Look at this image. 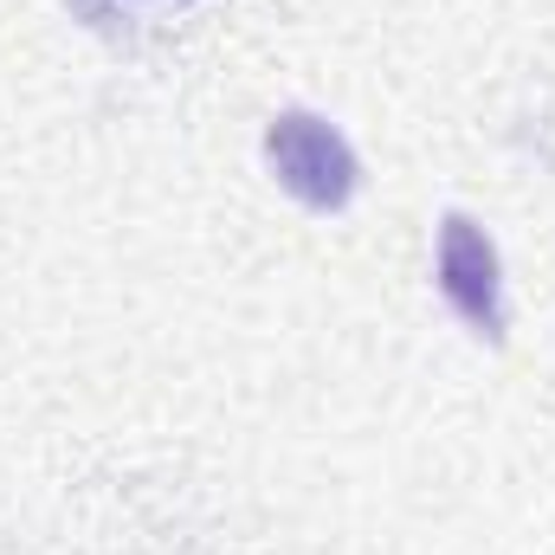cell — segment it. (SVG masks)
<instances>
[{
    "label": "cell",
    "mask_w": 555,
    "mask_h": 555,
    "mask_svg": "<svg viewBox=\"0 0 555 555\" xmlns=\"http://www.w3.org/2000/svg\"><path fill=\"white\" fill-rule=\"evenodd\" d=\"M266 168L272 181L317 220H336L356 207L362 194V155L356 142L343 137L336 117L310 111V104H291L266 124Z\"/></svg>",
    "instance_id": "6da1fadb"
},
{
    "label": "cell",
    "mask_w": 555,
    "mask_h": 555,
    "mask_svg": "<svg viewBox=\"0 0 555 555\" xmlns=\"http://www.w3.org/2000/svg\"><path fill=\"white\" fill-rule=\"evenodd\" d=\"M433 291L446 297V310L478 336V343H504L511 336V278H504V253L491 240V227L465 207L439 214L433 227Z\"/></svg>",
    "instance_id": "7a4b0ae2"
}]
</instances>
